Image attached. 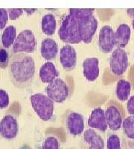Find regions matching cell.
Here are the masks:
<instances>
[{
  "label": "cell",
  "mask_w": 134,
  "mask_h": 149,
  "mask_svg": "<svg viewBox=\"0 0 134 149\" xmlns=\"http://www.w3.org/2000/svg\"><path fill=\"white\" fill-rule=\"evenodd\" d=\"M19 125L14 116L7 115L0 122V135L4 139H12L17 136Z\"/></svg>",
  "instance_id": "9"
},
{
  "label": "cell",
  "mask_w": 134,
  "mask_h": 149,
  "mask_svg": "<svg viewBox=\"0 0 134 149\" xmlns=\"http://www.w3.org/2000/svg\"><path fill=\"white\" fill-rule=\"evenodd\" d=\"M39 74L42 82L49 84L59 77L60 72L54 63L48 61L42 65Z\"/></svg>",
  "instance_id": "18"
},
{
  "label": "cell",
  "mask_w": 134,
  "mask_h": 149,
  "mask_svg": "<svg viewBox=\"0 0 134 149\" xmlns=\"http://www.w3.org/2000/svg\"><path fill=\"white\" fill-rule=\"evenodd\" d=\"M87 123L91 128L105 132L108 127L105 117V111L101 107L94 109L89 117Z\"/></svg>",
  "instance_id": "13"
},
{
  "label": "cell",
  "mask_w": 134,
  "mask_h": 149,
  "mask_svg": "<svg viewBox=\"0 0 134 149\" xmlns=\"http://www.w3.org/2000/svg\"><path fill=\"white\" fill-rule=\"evenodd\" d=\"M99 60L97 58H87L83 62V73L89 81H95L99 76Z\"/></svg>",
  "instance_id": "14"
},
{
  "label": "cell",
  "mask_w": 134,
  "mask_h": 149,
  "mask_svg": "<svg viewBox=\"0 0 134 149\" xmlns=\"http://www.w3.org/2000/svg\"><path fill=\"white\" fill-rule=\"evenodd\" d=\"M122 127L126 136L134 139V116H130L123 121Z\"/></svg>",
  "instance_id": "22"
},
{
  "label": "cell",
  "mask_w": 134,
  "mask_h": 149,
  "mask_svg": "<svg viewBox=\"0 0 134 149\" xmlns=\"http://www.w3.org/2000/svg\"><path fill=\"white\" fill-rule=\"evenodd\" d=\"M78 18L79 32L81 41L89 44L92 41L99 26V21L94 16L93 8H71Z\"/></svg>",
  "instance_id": "2"
},
{
  "label": "cell",
  "mask_w": 134,
  "mask_h": 149,
  "mask_svg": "<svg viewBox=\"0 0 134 149\" xmlns=\"http://www.w3.org/2000/svg\"><path fill=\"white\" fill-rule=\"evenodd\" d=\"M37 10V8H24L23 11H25L28 15H31V14H34L36 11Z\"/></svg>",
  "instance_id": "31"
},
{
  "label": "cell",
  "mask_w": 134,
  "mask_h": 149,
  "mask_svg": "<svg viewBox=\"0 0 134 149\" xmlns=\"http://www.w3.org/2000/svg\"><path fill=\"white\" fill-rule=\"evenodd\" d=\"M127 110L128 113L134 116V95L131 96L127 104Z\"/></svg>",
  "instance_id": "29"
},
{
  "label": "cell",
  "mask_w": 134,
  "mask_h": 149,
  "mask_svg": "<svg viewBox=\"0 0 134 149\" xmlns=\"http://www.w3.org/2000/svg\"><path fill=\"white\" fill-rule=\"evenodd\" d=\"M127 14H128V16L131 17L132 19V25L133 28L134 29V8H128L127 10Z\"/></svg>",
  "instance_id": "30"
},
{
  "label": "cell",
  "mask_w": 134,
  "mask_h": 149,
  "mask_svg": "<svg viewBox=\"0 0 134 149\" xmlns=\"http://www.w3.org/2000/svg\"><path fill=\"white\" fill-rule=\"evenodd\" d=\"M60 62L65 71L75 70L77 65V52L75 48L69 44L63 46L60 52Z\"/></svg>",
  "instance_id": "10"
},
{
  "label": "cell",
  "mask_w": 134,
  "mask_h": 149,
  "mask_svg": "<svg viewBox=\"0 0 134 149\" xmlns=\"http://www.w3.org/2000/svg\"><path fill=\"white\" fill-rule=\"evenodd\" d=\"M37 47V40L34 32L30 29L22 30L15 40L12 51L14 54L33 53Z\"/></svg>",
  "instance_id": "5"
},
{
  "label": "cell",
  "mask_w": 134,
  "mask_h": 149,
  "mask_svg": "<svg viewBox=\"0 0 134 149\" xmlns=\"http://www.w3.org/2000/svg\"><path fill=\"white\" fill-rule=\"evenodd\" d=\"M131 30L128 25L125 23L119 25L115 32H114L115 46L121 49L125 47L131 39Z\"/></svg>",
  "instance_id": "17"
},
{
  "label": "cell",
  "mask_w": 134,
  "mask_h": 149,
  "mask_svg": "<svg viewBox=\"0 0 134 149\" xmlns=\"http://www.w3.org/2000/svg\"><path fill=\"white\" fill-rule=\"evenodd\" d=\"M115 46L114 31L109 25H105L100 29L99 35V48L103 53H110Z\"/></svg>",
  "instance_id": "8"
},
{
  "label": "cell",
  "mask_w": 134,
  "mask_h": 149,
  "mask_svg": "<svg viewBox=\"0 0 134 149\" xmlns=\"http://www.w3.org/2000/svg\"><path fill=\"white\" fill-rule=\"evenodd\" d=\"M82 146L84 149H104V141L93 129H87L82 138Z\"/></svg>",
  "instance_id": "12"
},
{
  "label": "cell",
  "mask_w": 134,
  "mask_h": 149,
  "mask_svg": "<svg viewBox=\"0 0 134 149\" xmlns=\"http://www.w3.org/2000/svg\"><path fill=\"white\" fill-rule=\"evenodd\" d=\"M30 102L37 115L44 122L52 118L54 110V102L42 93H35L30 97Z\"/></svg>",
  "instance_id": "4"
},
{
  "label": "cell",
  "mask_w": 134,
  "mask_h": 149,
  "mask_svg": "<svg viewBox=\"0 0 134 149\" xmlns=\"http://www.w3.org/2000/svg\"><path fill=\"white\" fill-rule=\"evenodd\" d=\"M41 149H60L59 141L52 136H48L42 143Z\"/></svg>",
  "instance_id": "23"
},
{
  "label": "cell",
  "mask_w": 134,
  "mask_h": 149,
  "mask_svg": "<svg viewBox=\"0 0 134 149\" xmlns=\"http://www.w3.org/2000/svg\"><path fill=\"white\" fill-rule=\"evenodd\" d=\"M17 38V29L14 26H8L3 31L2 35V43L4 48H10L14 45Z\"/></svg>",
  "instance_id": "21"
},
{
  "label": "cell",
  "mask_w": 134,
  "mask_h": 149,
  "mask_svg": "<svg viewBox=\"0 0 134 149\" xmlns=\"http://www.w3.org/2000/svg\"><path fill=\"white\" fill-rule=\"evenodd\" d=\"M129 64L128 54L124 49L117 48L112 52L110 58L111 72L116 76L122 75L127 70Z\"/></svg>",
  "instance_id": "7"
},
{
  "label": "cell",
  "mask_w": 134,
  "mask_h": 149,
  "mask_svg": "<svg viewBox=\"0 0 134 149\" xmlns=\"http://www.w3.org/2000/svg\"><path fill=\"white\" fill-rule=\"evenodd\" d=\"M69 13L63 17L58 31L60 39L69 44H78L81 42L79 32V22L76 14L69 8Z\"/></svg>",
  "instance_id": "3"
},
{
  "label": "cell",
  "mask_w": 134,
  "mask_h": 149,
  "mask_svg": "<svg viewBox=\"0 0 134 149\" xmlns=\"http://www.w3.org/2000/svg\"><path fill=\"white\" fill-rule=\"evenodd\" d=\"M9 63V54L4 48L0 49V67L5 69Z\"/></svg>",
  "instance_id": "25"
},
{
  "label": "cell",
  "mask_w": 134,
  "mask_h": 149,
  "mask_svg": "<svg viewBox=\"0 0 134 149\" xmlns=\"http://www.w3.org/2000/svg\"><path fill=\"white\" fill-rule=\"evenodd\" d=\"M105 117L107 126L110 130L115 131L122 125V116L120 110L114 105H110L105 110Z\"/></svg>",
  "instance_id": "15"
},
{
  "label": "cell",
  "mask_w": 134,
  "mask_h": 149,
  "mask_svg": "<svg viewBox=\"0 0 134 149\" xmlns=\"http://www.w3.org/2000/svg\"><path fill=\"white\" fill-rule=\"evenodd\" d=\"M107 149H122L120 139L116 134L109 135L107 141Z\"/></svg>",
  "instance_id": "24"
},
{
  "label": "cell",
  "mask_w": 134,
  "mask_h": 149,
  "mask_svg": "<svg viewBox=\"0 0 134 149\" xmlns=\"http://www.w3.org/2000/svg\"><path fill=\"white\" fill-rule=\"evenodd\" d=\"M8 21V13L5 8H0V30L5 29Z\"/></svg>",
  "instance_id": "27"
},
{
  "label": "cell",
  "mask_w": 134,
  "mask_h": 149,
  "mask_svg": "<svg viewBox=\"0 0 134 149\" xmlns=\"http://www.w3.org/2000/svg\"><path fill=\"white\" fill-rule=\"evenodd\" d=\"M47 96L54 102L62 103L69 96V88L66 82L61 78H56L46 87Z\"/></svg>",
  "instance_id": "6"
},
{
  "label": "cell",
  "mask_w": 134,
  "mask_h": 149,
  "mask_svg": "<svg viewBox=\"0 0 134 149\" xmlns=\"http://www.w3.org/2000/svg\"><path fill=\"white\" fill-rule=\"evenodd\" d=\"M8 11V18L10 20H16L23 14V9L22 8H9Z\"/></svg>",
  "instance_id": "28"
},
{
  "label": "cell",
  "mask_w": 134,
  "mask_h": 149,
  "mask_svg": "<svg viewBox=\"0 0 134 149\" xmlns=\"http://www.w3.org/2000/svg\"><path fill=\"white\" fill-rule=\"evenodd\" d=\"M66 125L71 135L75 136L81 135L83 132L85 127L83 116L77 112H69L66 116Z\"/></svg>",
  "instance_id": "11"
},
{
  "label": "cell",
  "mask_w": 134,
  "mask_h": 149,
  "mask_svg": "<svg viewBox=\"0 0 134 149\" xmlns=\"http://www.w3.org/2000/svg\"><path fill=\"white\" fill-rule=\"evenodd\" d=\"M58 52V42L51 38H46L41 42L40 54L46 61L55 59Z\"/></svg>",
  "instance_id": "16"
},
{
  "label": "cell",
  "mask_w": 134,
  "mask_h": 149,
  "mask_svg": "<svg viewBox=\"0 0 134 149\" xmlns=\"http://www.w3.org/2000/svg\"><path fill=\"white\" fill-rule=\"evenodd\" d=\"M36 67L34 58L26 53L12 56L9 64V73L11 82L19 88H26L34 81Z\"/></svg>",
  "instance_id": "1"
},
{
  "label": "cell",
  "mask_w": 134,
  "mask_h": 149,
  "mask_svg": "<svg viewBox=\"0 0 134 149\" xmlns=\"http://www.w3.org/2000/svg\"><path fill=\"white\" fill-rule=\"evenodd\" d=\"M131 91V84L128 81L120 79L116 86V96L121 102H125L128 99Z\"/></svg>",
  "instance_id": "20"
},
{
  "label": "cell",
  "mask_w": 134,
  "mask_h": 149,
  "mask_svg": "<svg viewBox=\"0 0 134 149\" xmlns=\"http://www.w3.org/2000/svg\"><path fill=\"white\" fill-rule=\"evenodd\" d=\"M57 28L56 18L52 14H45L41 20V29L43 34L51 36L55 33Z\"/></svg>",
  "instance_id": "19"
},
{
  "label": "cell",
  "mask_w": 134,
  "mask_h": 149,
  "mask_svg": "<svg viewBox=\"0 0 134 149\" xmlns=\"http://www.w3.org/2000/svg\"><path fill=\"white\" fill-rule=\"evenodd\" d=\"M66 149H78L76 148H66Z\"/></svg>",
  "instance_id": "32"
},
{
  "label": "cell",
  "mask_w": 134,
  "mask_h": 149,
  "mask_svg": "<svg viewBox=\"0 0 134 149\" xmlns=\"http://www.w3.org/2000/svg\"><path fill=\"white\" fill-rule=\"evenodd\" d=\"M9 104L8 93L4 90H0V109H5Z\"/></svg>",
  "instance_id": "26"
}]
</instances>
